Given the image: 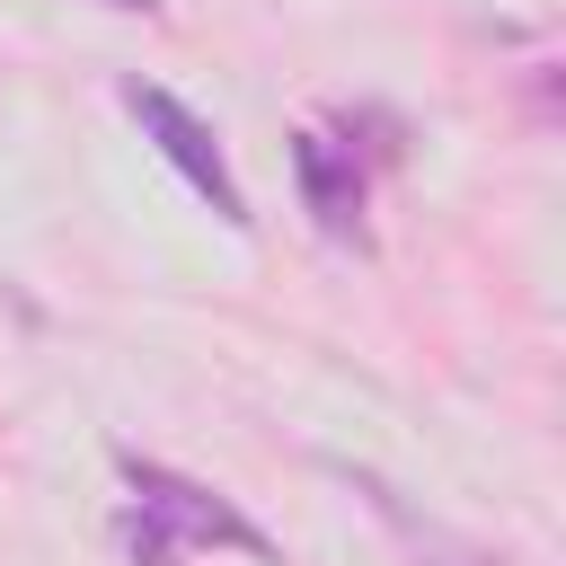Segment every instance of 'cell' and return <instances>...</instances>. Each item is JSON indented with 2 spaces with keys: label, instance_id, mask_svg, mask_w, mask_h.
I'll return each mask as SVG.
<instances>
[{
  "label": "cell",
  "instance_id": "2",
  "mask_svg": "<svg viewBox=\"0 0 566 566\" xmlns=\"http://www.w3.org/2000/svg\"><path fill=\"white\" fill-rule=\"evenodd\" d=\"M124 106H133V124H142V142L230 221V230H248V195H239V177H230V159H221V142H212V124L195 115V106H177L168 88H150V80H124Z\"/></svg>",
  "mask_w": 566,
  "mask_h": 566
},
{
  "label": "cell",
  "instance_id": "4",
  "mask_svg": "<svg viewBox=\"0 0 566 566\" xmlns=\"http://www.w3.org/2000/svg\"><path fill=\"white\" fill-rule=\"evenodd\" d=\"M106 9H159V0H106Z\"/></svg>",
  "mask_w": 566,
  "mask_h": 566
},
{
  "label": "cell",
  "instance_id": "1",
  "mask_svg": "<svg viewBox=\"0 0 566 566\" xmlns=\"http://www.w3.org/2000/svg\"><path fill=\"white\" fill-rule=\"evenodd\" d=\"M115 478L133 486L124 548H133L142 566H168L177 548H239V557L274 566V539H265L230 495H212V486H195V478H177V469H159V460H142V451H115Z\"/></svg>",
  "mask_w": 566,
  "mask_h": 566
},
{
  "label": "cell",
  "instance_id": "3",
  "mask_svg": "<svg viewBox=\"0 0 566 566\" xmlns=\"http://www.w3.org/2000/svg\"><path fill=\"white\" fill-rule=\"evenodd\" d=\"M292 177H301V203H310V221H318L327 239H354V230H363V168H354L345 142L292 133Z\"/></svg>",
  "mask_w": 566,
  "mask_h": 566
}]
</instances>
